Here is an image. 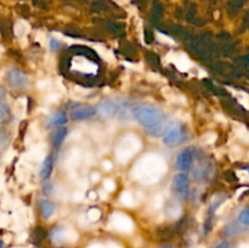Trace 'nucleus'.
<instances>
[{
    "label": "nucleus",
    "instance_id": "1",
    "mask_svg": "<svg viewBox=\"0 0 249 248\" xmlns=\"http://www.w3.org/2000/svg\"><path fill=\"white\" fill-rule=\"evenodd\" d=\"M134 118L146 129H152L163 122V112L155 105H140L134 108Z\"/></svg>",
    "mask_w": 249,
    "mask_h": 248
},
{
    "label": "nucleus",
    "instance_id": "2",
    "mask_svg": "<svg viewBox=\"0 0 249 248\" xmlns=\"http://www.w3.org/2000/svg\"><path fill=\"white\" fill-rule=\"evenodd\" d=\"M172 190L178 197L186 199L190 195V180L185 173H179L172 180Z\"/></svg>",
    "mask_w": 249,
    "mask_h": 248
},
{
    "label": "nucleus",
    "instance_id": "3",
    "mask_svg": "<svg viewBox=\"0 0 249 248\" xmlns=\"http://www.w3.org/2000/svg\"><path fill=\"white\" fill-rule=\"evenodd\" d=\"M6 80L10 88L14 90H23L28 87V77L26 73L17 68H11L6 73Z\"/></svg>",
    "mask_w": 249,
    "mask_h": 248
},
{
    "label": "nucleus",
    "instance_id": "4",
    "mask_svg": "<svg viewBox=\"0 0 249 248\" xmlns=\"http://www.w3.org/2000/svg\"><path fill=\"white\" fill-rule=\"evenodd\" d=\"M184 140V133L180 124H170L165 128L163 135V142L167 146H177Z\"/></svg>",
    "mask_w": 249,
    "mask_h": 248
},
{
    "label": "nucleus",
    "instance_id": "5",
    "mask_svg": "<svg viewBox=\"0 0 249 248\" xmlns=\"http://www.w3.org/2000/svg\"><path fill=\"white\" fill-rule=\"evenodd\" d=\"M167 58L170 63H174L175 67L181 71V72H186L192 67V62L182 53H169L167 55Z\"/></svg>",
    "mask_w": 249,
    "mask_h": 248
},
{
    "label": "nucleus",
    "instance_id": "6",
    "mask_svg": "<svg viewBox=\"0 0 249 248\" xmlns=\"http://www.w3.org/2000/svg\"><path fill=\"white\" fill-rule=\"evenodd\" d=\"M96 113V108L90 105H78L72 109V118L74 121H85L91 117L95 116Z\"/></svg>",
    "mask_w": 249,
    "mask_h": 248
},
{
    "label": "nucleus",
    "instance_id": "7",
    "mask_svg": "<svg viewBox=\"0 0 249 248\" xmlns=\"http://www.w3.org/2000/svg\"><path fill=\"white\" fill-rule=\"evenodd\" d=\"M119 111V104L117 101H113V100H105L100 104L99 106V112L104 118L109 119V118H113L114 116L118 114Z\"/></svg>",
    "mask_w": 249,
    "mask_h": 248
},
{
    "label": "nucleus",
    "instance_id": "8",
    "mask_svg": "<svg viewBox=\"0 0 249 248\" xmlns=\"http://www.w3.org/2000/svg\"><path fill=\"white\" fill-rule=\"evenodd\" d=\"M192 160H194V153L190 148H184V150L180 151V153L177 157V168L181 172L190 169L192 164Z\"/></svg>",
    "mask_w": 249,
    "mask_h": 248
},
{
    "label": "nucleus",
    "instance_id": "9",
    "mask_svg": "<svg viewBox=\"0 0 249 248\" xmlns=\"http://www.w3.org/2000/svg\"><path fill=\"white\" fill-rule=\"evenodd\" d=\"M160 92H162L163 97H164L168 102H172V104H182V102H186V99H185L184 95H181L175 89L168 87V85L163 87L162 89H160Z\"/></svg>",
    "mask_w": 249,
    "mask_h": 248
},
{
    "label": "nucleus",
    "instance_id": "10",
    "mask_svg": "<svg viewBox=\"0 0 249 248\" xmlns=\"http://www.w3.org/2000/svg\"><path fill=\"white\" fill-rule=\"evenodd\" d=\"M66 123H67V114L62 111H58L49 117L48 122H46V126L48 128H53V126H60Z\"/></svg>",
    "mask_w": 249,
    "mask_h": 248
},
{
    "label": "nucleus",
    "instance_id": "11",
    "mask_svg": "<svg viewBox=\"0 0 249 248\" xmlns=\"http://www.w3.org/2000/svg\"><path fill=\"white\" fill-rule=\"evenodd\" d=\"M53 159L51 156H46L43 159V163H41L40 172H39V175L43 180H48L50 177L51 172H53Z\"/></svg>",
    "mask_w": 249,
    "mask_h": 248
},
{
    "label": "nucleus",
    "instance_id": "12",
    "mask_svg": "<svg viewBox=\"0 0 249 248\" xmlns=\"http://www.w3.org/2000/svg\"><path fill=\"white\" fill-rule=\"evenodd\" d=\"M92 48L97 51V53H99V55L101 56V58H104L106 62H108V63H116L117 62L114 53H112L109 49H107L106 46L100 45V44H94V45H92Z\"/></svg>",
    "mask_w": 249,
    "mask_h": 248
},
{
    "label": "nucleus",
    "instance_id": "13",
    "mask_svg": "<svg viewBox=\"0 0 249 248\" xmlns=\"http://www.w3.org/2000/svg\"><path fill=\"white\" fill-rule=\"evenodd\" d=\"M14 31H15V34H16V36H18L19 39L26 38L27 34L31 32V24H29L27 21L19 19V21H17L16 23H15Z\"/></svg>",
    "mask_w": 249,
    "mask_h": 248
},
{
    "label": "nucleus",
    "instance_id": "14",
    "mask_svg": "<svg viewBox=\"0 0 249 248\" xmlns=\"http://www.w3.org/2000/svg\"><path fill=\"white\" fill-rule=\"evenodd\" d=\"M117 116L119 117L121 121H129L134 117V109H131V105L129 102H123L119 105V111Z\"/></svg>",
    "mask_w": 249,
    "mask_h": 248
},
{
    "label": "nucleus",
    "instance_id": "15",
    "mask_svg": "<svg viewBox=\"0 0 249 248\" xmlns=\"http://www.w3.org/2000/svg\"><path fill=\"white\" fill-rule=\"evenodd\" d=\"M233 133H235L236 138L242 140L243 142L249 143V130L242 123L233 124Z\"/></svg>",
    "mask_w": 249,
    "mask_h": 248
},
{
    "label": "nucleus",
    "instance_id": "16",
    "mask_svg": "<svg viewBox=\"0 0 249 248\" xmlns=\"http://www.w3.org/2000/svg\"><path fill=\"white\" fill-rule=\"evenodd\" d=\"M27 104H28V100H27L26 97H19V99H17L16 101H15L14 111L16 117H18V118L21 119L23 118L27 111Z\"/></svg>",
    "mask_w": 249,
    "mask_h": 248
},
{
    "label": "nucleus",
    "instance_id": "17",
    "mask_svg": "<svg viewBox=\"0 0 249 248\" xmlns=\"http://www.w3.org/2000/svg\"><path fill=\"white\" fill-rule=\"evenodd\" d=\"M40 211L41 215L44 219H49L53 216V214L55 213V207L51 202L46 201V199H41L40 201Z\"/></svg>",
    "mask_w": 249,
    "mask_h": 248
},
{
    "label": "nucleus",
    "instance_id": "18",
    "mask_svg": "<svg viewBox=\"0 0 249 248\" xmlns=\"http://www.w3.org/2000/svg\"><path fill=\"white\" fill-rule=\"evenodd\" d=\"M66 136H67V129L66 128H60L58 130H56V133L53 135V145L55 147H60L65 141Z\"/></svg>",
    "mask_w": 249,
    "mask_h": 248
},
{
    "label": "nucleus",
    "instance_id": "19",
    "mask_svg": "<svg viewBox=\"0 0 249 248\" xmlns=\"http://www.w3.org/2000/svg\"><path fill=\"white\" fill-rule=\"evenodd\" d=\"M216 139H218V135H216L214 131H207V133H204L203 135L201 136V143L204 146L213 145L216 141Z\"/></svg>",
    "mask_w": 249,
    "mask_h": 248
},
{
    "label": "nucleus",
    "instance_id": "20",
    "mask_svg": "<svg viewBox=\"0 0 249 248\" xmlns=\"http://www.w3.org/2000/svg\"><path fill=\"white\" fill-rule=\"evenodd\" d=\"M241 224H236V223H232V224H229L228 226H226L225 229V235L226 236H235L237 235V233L242 232V228H241Z\"/></svg>",
    "mask_w": 249,
    "mask_h": 248
},
{
    "label": "nucleus",
    "instance_id": "21",
    "mask_svg": "<svg viewBox=\"0 0 249 248\" xmlns=\"http://www.w3.org/2000/svg\"><path fill=\"white\" fill-rule=\"evenodd\" d=\"M237 220L241 225H249V208H245L238 213Z\"/></svg>",
    "mask_w": 249,
    "mask_h": 248
},
{
    "label": "nucleus",
    "instance_id": "22",
    "mask_svg": "<svg viewBox=\"0 0 249 248\" xmlns=\"http://www.w3.org/2000/svg\"><path fill=\"white\" fill-rule=\"evenodd\" d=\"M236 175L242 184H249V169L236 170Z\"/></svg>",
    "mask_w": 249,
    "mask_h": 248
},
{
    "label": "nucleus",
    "instance_id": "23",
    "mask_svg": "<svg viewBox=\"0 0 249 248\" xmlns=\"http://www.w3.org/2000/svg\"><path fill=\"white\" fill-rule=\"evenodd\" d=\"M89 91H90L89 89H85V88L79 87V85H74V87H73V94H74V96L77 97L87 96V95L89 94Z\"/></svg>",
    "mask_w": 249,
    "mask_h": 248
},
{
    "label": "nucleus",
    "instance_id": "24",
    "mask_svg": "<svg viewBox=\"0 0 249 248\" xmlns=\"http://www.w3.org/2000/svg\"><path fill=\"white\" fill-rule=\"evenodd\" d=\"M243 155V150L240 147V146H233L230 150V156L233 158V159H240Z\"/></svg>",
    "mask_w": 249,
    "mask_h": 248
},
{
    "label": "nucleus",
    "instance_id": "25",
    "mask_svg": "<svg viewBox=\"0 0 249 248\" xmlns=\"http://www.w3.org/2000/svg\"><path fill=\"white\" fill-rule=\"evenodd\" d=\"M9 142V135L4 128H0V147H5Z\"/></svg>",
    "mask_w": 249,
    "mask_h": 248
},
{
    "label": "nucleus",
    "instance_id": "26",
    "mask_svg": "<svg viewBox=\"0 0 249 248\" xmlns=\"http://www.w3.org/2000/svg\"><path fill=\"white\" fill-rule=\"evenodd\" d=\"M236 96H237L240 104L242 105V106H245L246 108L249 109V96H248V94H245V92H240V95H236Z\"/></svg>",
    "mask_w": 249,
    "mask_h": 248
},
{
    "label": "nucleus",
    "instance_id": "27",
    "mask_svg": "<svg viewBox=\"0 0 249 248\" xmlns=\"http://www.w3.org/2000/svg\"><path fill=\"white\" fill-rule=\"evenodd\" d=\"M36 40L40 44L41 46H46V34L44 32L38 31L36 33Z\"/></svg>",
    "mask_w": 249,
    "mask_h": 248
},
{
    "label": "nucleus",
    "instance_id": "28",
    "mask_svg": "<svg viewBox=\"0 0 249 248\" xmlns=\"http://www.w3.org/2000/svg\"><path fill=\"white\" fill-rule=\"evenodd\" d=\"M157 39L163 44H169V45L175 44V41L173 40L172 38H169V36L165 35V34H162V33H157Z\"/></svg>",
    "mask_w": 249,
    "mask_h": 248
},
{
    "label": "nucleus",
    "instance_id": "29",
    "mask_svg": "<svg viewBox=\"0 0 249 248\" xmlns=\"http://www.w3.org/2000/svg\"><path fill=\"white\" fill-rule=\"evenodd\" d=\"M88 216H89V219H91V220H97V219L101 216V212L97 208H91L88 212Z\"/></svg>",
    "mask_w": 249,
    "mask_h": 248
},
{
    "label": "nucleus",
    "instance_id": "30",
    "mask_svg": "<svg viewBox=\"0 0 249 248\" xmlns=\"http://www.w3.org/2000/svg\"><path fill=\"white\" fill-rule=\"evenodd\" d=\"M7 113H9V111H7V107L5 106L4 104H0V123H1V122H4L5 119L7 118Z\"/></svg>",
    "mask_w": 249,
    "mask_h": 248
},
{
    "label": "nucleus",
    "instance_id": "31",
    "mask_svg": "<svg viewBox=\"0 0 249 248\" xmlns=\"http://www.w3.org/2000/svg\"><path fill=\"white\" fill-rule=\"evenodd\" d=\"M104 187H105V190H106V191L111 192L112 190L116 189V185H114V182L112 181L111 179H107L106 181L104 182Z\"/></svg>",
    "mask_w": 249,
    "mask_h": 248
},
{
    "label": "nucleus",
    "instance_id": "32",
    "mask_svg": "<svg viewBox=\"0 0 249 248\" xmlns=\"http://www.w3.org/2000/svg\"><path fill=\"white\" fill-rule=\"evenodd\" d=\"M147 78L151 80V82H160V80H164L160 74H158V73H152V72L147 73Z\"/></svg>",
    "mask_w": 249,
    "mask_h": 248
},
{
    "label": "nucleus",
    "instance_id": "33",
    "mask_svg": "<svg viewBox=\"0 0 249 248\" xmlns=\"http://www.w3.org/2000/svg\"><path fill=\"white\" fill-rule=\"evenodd\" d=\"M60 97H61L60 92H50V94L46 96V100H48V101H51V102H56V101H58V99H60Z\"/></svg>",
    "mask_w": 249,
    "mask_h": 248
},
{
    "label": "nucleus",
    "instance_id": "34",
    "mask_svg": "<svg viewBox=\"0 0 249 248\" xmlns=\"http://www.w3.org/2000/svg\"><path fill=\"white\" fill-rule=\"evenodd\" d=\"M49 45H50V48L53 49V50H57V49H60L61 44H60V41H56L55 39H50V41H49Z\"/></svg>",
    "mask_w": 249,
    "mask_h": 248
},
{
    "label": "nucleus",
    "instance_id": "35",
    "mask_svg": "<svg viewBox=\"0 0 249 248\" xmlns=\"http://www.w3.org/2000/svg\"><path fill=\"white\" fill-rule=\"evenodd\" d=\"M214 118H215L219 123H226V122H228V118H226L223 113H215Z\"/></svg>",
    "mask_w": 249,
    "mask_h": 248
},
{
    "label": "nucleus",
    "instance_id": "36",
    "mask_svg": "<svg viewBox=\"0 0 249 248\" xmlns=\"http://www.w3.org/2000/svg\"><path fill=\"white\" fill-rule=\"evenodd\" d=\"M49 84H50V80H41V82H39L38 84H36V88H38V89H45Z\"/></svg>",
    "mask_w": 249,
    "mask_h": 248
},
{
    "label": "nucleus",
    "instance_id": "37",
    "mask_svg": "<svg viewBox=\"0 0 249 248\" xmlns=\"http://www.w3.org/2000/svg\"><path fill=\"white\" fill-rule=\"evenodd\" d=\"M214 248H230V245L228 242H220L215 246Z\"/></svg>",
    "mask_w": 249,
    "mask_h": 248
},
{
    "label": "nucleus",
    "instance_id": "38",
    "mask_svg": "<svg viewBox=\"0 0 249 248\" xmlns=\"http://www.w3.org/2000/svg\"><path fill=\"white\" fill-rule=\"evenodd\" d=\"M160 248H173V246L172 245H163V246H160Z\"/></svg>",
    "mask_w": 249,
    "mask_h": 248
}]
</instances>
